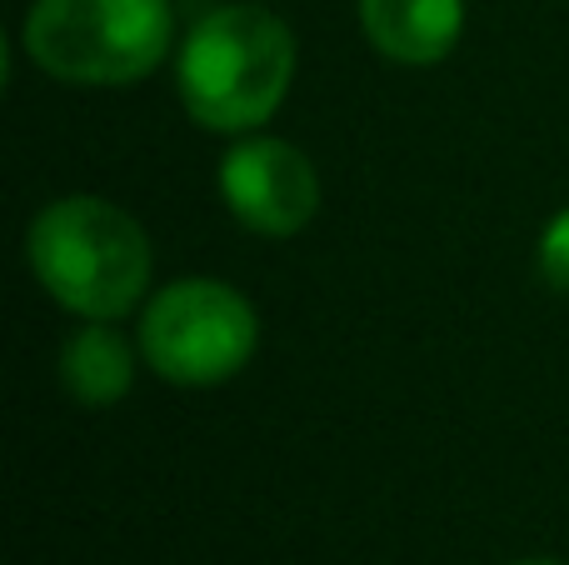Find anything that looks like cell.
Listing matches in <instances>:
<instances>
[{
	"label": "cell",
	"instance_id": "1",
	"mask_svg": "<svg viewBox=\"0 0 569 565\" xmlns=\"http://www.w3.org/2000/svg\"><path fill=\"white\" fill-rule=\"evenodd\" d=\"M26 256L50 300L86 320H120L150 286V240L100 196H60L30 220Z\"/></svg>",
	"mask_w": 569,
	"mask_h": 565
},
{
	"label": "cell",
	"instance_id": "2",
	"mask_svg": "<svg viewBox=\"0 0 569 565\" xmlns=\"http://www.w3.org/2000/svg\"><path fill=\"white\" fill-rule=\"evenodd\" d=\"M295 80V36L266 6H220L186 36L180 100L190 120L246 136L280 110Z\"/></svg>",
	"mask_w": 569,
	"mask_h": 565
},
{
	"label": "cell",
	"instance_id": "3",
	"mask_svg": "<svg viewBox=\"0 0 569 565\" xmlns=\"http://www.w3.org/2000/svg\"><path fill=\"white\" fill-rule=\"evenodd\" d=\"M170 0H36L26 56L66 86H136L166 60Z\"/></svg>",
	"mask_w": 569,
	"mask_h": 565
},
{
	"label": "cell",
	"instance_id": "4",
	"mask_svg": "<svg viewBox=\"0 0 569 565\" xmlns=\"http://www.w3.org/2000/svg\"><path fill=\"white\" fill-rule=\"evenodd\" d=\"M256 310L226 280H170L140 316V356L176 386H220L256 356Z\"/></svg>",
	"mask_w": 569,
	"mask_h": 565
},
{
	"label": "cell",
	"instance_id": "5",
	"mask_svg": "<svg viewBox=\"0 0 569 565\" xmlns=\"http://www.w3.org/2000/svg\"><path fill=\"white\" fill-rule=\"evenodd\" d=\"M220 196L230 216L256 236H300L320 210V176L290 140L246 136L220 160Z\"/></svg>",
	"mask_w": 569,
	"mask_h": 565
},
{
	"label": "cell",
	"instance_id": "6",
	"mask_svg": "<svg viewBox=\"0 0 569 565\" xmlns=\"http://www.w3.org/2000/svg\"><path fill=\"white\" fill-rule=\"evenodd\" d=\"M360 26L385 60L435 66L460 46L465 0H360Z\"/></svg>",
	"mask_w": 569,
	"mask_h": 565
},
{
	"label": "cell",
	"instance_id": "7",
	"mask_svg": "<svg viewBox=\"0 0 569 565\" xmlns=\"http://www.w3.org/2000/svg\"><path fill=\"white\" fill-rule=\"evenodd\" d=\"M60 380L80 406H116L136 380V356L110 320H90L60 350Z\"/></svg>",
	"mask_w": 569,
	"mask_h": 565
},
{
	"label": "cell",
	"instance_id": "8",
	"mask_svg": "<svg viewBox=\"0 0 569 565\" xmlns=\"http://www.w3.org/2000/svg\"><path fill=\"white\" fill-rule=\"evenodd\" d=\"M540 276L569 296V210H560L540 236Z\"/></svg>",
	"mask_w": 569,
	"mask_h": 565
},
{
	"label": "cell",
	"instance_id": "9",
	"mask_svg": "<svg viewBox=\"0 0 569 565\" xmlns=\"http://www.w3.org/2000/svg\"><path fill=\"white\" fill-rule=\"evenodd\" d=\"M520 565H565V561H520Z\"/></svg>",
	"mask_w": 569,
	"mask_h": 565
}]
</instances>
